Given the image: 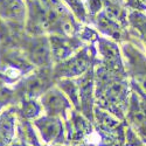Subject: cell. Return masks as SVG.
Listing matches in <instances>:
<instances>
[{
  "mask_svg": "<svg viewBox=\"0 0 146 146\" xmlns=\"http://www.w3.org/2000/svg\"><path fill=\"white\" fill-rule=\"evenodd\" d=\"M43 105L49 113H60L67 108V101L64 97L56 90H52L47 92L43 97Z\"/></svg>",
  "mask_w": 146,
  "mask_h": 146,
  "instance_id": "6da1fadb",
  "label": "cell"
},
{
  "mask_svg": "<svg viewBox=\"0 0 146 146\" xmlns=\"http://www.w3.org/2000/svg\"><path fill=\"white\" fill-rule=\"evenodd\" d=\"M21 0H0V14L8 19H20L23 15Z\"/></svg>",
  "mask_w": 146,
  "mask_h": 146,
  "instance_id": "7a4b0ae2",
  "label": "cell"
},
{
  "mask_svg": "<svg viewBox=\"0 0 146 146\" xmlns=\"http://www.w3.org/2000/svg\"><path fill=\"white\" fill-rule=\"evenodd\" d=\"M126 88L121 82H110L105 90V97L111 103L121 104L125 100Z\"/></svg>",
  "mask_w": 146,
  "mask_h": 146,
  "instance_id": "3957f363",
  "label": "cell"
},
{
  "mask_svg": "<svg viewBox=\"0 0 146 146\" xmlns=\"http://www.w3.org/2000/svg\"><path fill=\"white\" fill-rule=\"evenodd\" d=\"M31 57L35 63L44 64L49 60V47L44 41L35 42L31 48Z\"/></svg>",
  "mask_w": 146,
  "mask_h": 146,
  "instance_id": "277c9868",
  "label": "cell"
},
{
  "mask_svg": "<svg viewBox=\"0 0 146 146\" xmlns=\"http://www.w3.org/2000/svg\"><path fill=\"white\" fill-rule=\"evenodd\" d=\"M41 123H39V127L41 130L42 136L47 139V140H50L53 138H55L61 130V125L56 119L53 118H44L40 120Z\"/></svg>",
  "mask_w": 146,
  "mask_h": 146,
  "instance_id": "5b68a950",
  "label": "cell"
},
{
  "mask_svg": "<svg viewBox=\"0 0 146 146\" xmlns=\"http://www.w3.org/2000/svg\"><path fill=\"white\" fill-rule=\"evenodd\" d=\"M86 68H87V58L84 56L78 55L77 57L67 62L63 66L62 71L64 74H67V76H72V75H78L81 72H83V70Z\"/></svg>",
  "mask_w": 146,
  "mask_h": 146,
  "instance_id": "8992f818",
  "label": "cell"
},
{
  "mask_svg": "<svg viewBox=\"0 0 146 146\" xmlns=\"http://www.w3.org/2000/svg\"><path fill=\"white\" fill-rule=\"evenodd\" d=\"M132 67H133V70H135V75L138 83L146 91V61L141 55L137 54V56H133Z\"/></svg>",
  "mask_w": 146,
  "mask_h": 146,
  "instance_id": "52a82bcc",
  "label": "cell"
},
{
  "mask_svg": "<svg viewBox=\"0 0 146 146\" xmlns=\"http://www.w3.org/2000/svg\"><path fill=\"white\" fill-rule=\"evenodd\" d=\"M102 52L108 64L109 63H110V66H116L117 63L119 64V53L117 50L116 46L109 42H104L102 46Z\"/></svg>",
  "mask_w": 146,
  "mask_h": 146,
  "instance_id": "ba28073f",
  "label": "cell"
},
{
  "mask_svg": "<svg viewBox=\"0 0 146 146\" xmlns=\"http://www.w3.org/2000/svg\"><path fill=\"white\" fill-rule=\"evenodd\" d=\"M43 88V84H42V81L39 80V78H35V80H32L29 83H28V87H27V90L29 92V95H36L38 92H40Z\"/></svg>",
  "mask_w": 146,
  "mask_h": 146,
  "instance_id": "9c48e42d",
  "label": "cell"
},
{
  "mask_svg": "<svg viewBox=\"0 0 146 146\" xmlns=\"http://www.w3.org/2000/svg\"><path fill=\"white\" fill-rule=\"evenodd\" d=\"M23 111H25L26 116L32 117V116H35L36 113H38L39 108H38V105H36L35 103L29 102V103H27V104L25 105V108H23Z\"/></svg>",
  "mask_w": 146,
  "mask_h": 146,
  "instance_id": "30bf717a",
  "label": "cell"
},
{
  "mask_svg": "<svg viewBox=\"0 0 146 146\" xmlns=\"http://www.w3.org/2000/svg\"><path fill=\"white\" fill-rule=\"evenodd\" d=\"M29 3H34V4H36V0H28Z\"/></svg>",
  "mask_w": 146,
  "mask_h": 146,
  "instance_id": "8fae6325",
  "label": "cell"
}]
</instances>
